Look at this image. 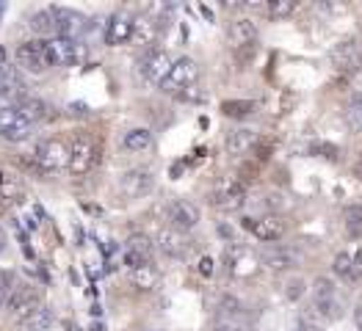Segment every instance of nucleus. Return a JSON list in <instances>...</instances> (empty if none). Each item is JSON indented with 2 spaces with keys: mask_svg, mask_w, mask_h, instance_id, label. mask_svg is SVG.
I'll list each match as a JSON object with an SVG mask.
<instances>
[{
  "mask_svg": "<svg viewBox=\"0 0 362 331\" xmlns=\"http://www.w3.org/2000/svg\"><path fill=\"white\" fill-rule=\"evenodd\" d=\"M175 61L166 50H158V47H152L147 50V56L139 61V69H141V75H144V80L152 83V86H163L166 83V78L172 75V69H175Z\"/></svg>",
  "mask_w": 362,
  "mask_h": 331,
  "instance_id": "6",
  "label": "nucleus"
},
{
  "mask_svg": "<svg viewBox=\"0 0 362 331\" xmlns=\"http://www.w3.org/2000/svg\"><path fill=\"white\" fill-rule=\"evenodd\" d=\"M122 147L127 152H147L152 147V130L147 127H133L122 136Z\"/></svg>",
  "mask_w": 362,
  "mask_h": 331,
  "instance_id": "24",
  "label": "nucleus"
},
{
  "mask_svg": "<svg viewBox=\"0 0 362 331\" xmlns=\"http://www.w3.org/2000/svg\"><path fill=\"white\" fill-rule=\"evenodd\" d=\"M354 323H357V331H362V301L354 306Z\"/></svg>",
  "mask_w": 362,
  "mask_h": 331,
  "instance_id": "43",
  "label": "nucleus"
},
{
  "mask_svg": "<svg viewBox=\"0 0 362 331\" xmlns=\"http://www.w3.org/2000/svg\"><path fill=\"white\" fill-rule=\"evenodd\" d=\"M227 36H230V42H233L238 50H241V47H252L255 39H257V25H255V20H249V17H238V20L230 23Z\"/></svg>",
  "mask_w": 362,
  "mask_h": 331,
  "instance_id": "21",
  "label": "nucleus"
},
{
  "mask_svg": "<svg viewBox=\"0 0 362 331\" xmlns=\"http://www.w3.org/2000/svg\"><path fill=\"white\" fill-rule=\"evenodd\" d=\"M177 97H180V100H185V102H202V100H205V94L197 89V86H191V89L180 91Z\"/></svg>",
  "mask_w": 362,
  "mask_h": 331,
  "instance_id": "39",
  "label": "nucleus"
},
{
  "mask_svg": "<svg viewBox=\"0 0 362 331\" xmlns=\"http://www.w3.org/2000/svg\"><path fill=\"white\" fill-rule=\"evenodd\" d=\"M6 251V232H3V227H0V254Z\"/></svg>",
  "mask_w": 362,
  "mask_h": 331,
  "instance_id": "44",
  "label": "nucleus"
},
{
  "mask_svg": "<svg viewBox=\"0 0 362 331\" xmlns=\"http://www.w3.org/2000/svg\"><path fill=\"white\" fill-rule=\"evenodd\" d=\"M133 30H136V17H130L124 11L111 14L105 23V44H111V47L127 44L133 39Z\"/></svg>",
  "mask_w": 362,
  "mask_h": 331,
  "instance_id": "13",
  "label": "nucleus"
},
{
  "mask_svg": "<svg viewBox=\"0 0 362 331\" xmlns=\"http://www.w3.org/2000/svg\"><path fill=\"white\" fill-rule=\"evenodd\" d=\"M94 160H97V144H94V138H91L86 130H78L72 136V141H69V171L81 177V174L91 171Z\"/></svg>",
  "mask_w": 362,
  "mask_h": 331,
  "instance_id": "3",
  "label": "nucleus"
},
{
  "mask_svg": "<svg viewBox=\"0 0 362 331\" xmlns=\"http://www.w3.org/2000/svg\"><path fill=\"white\" fill-rule=\"evenodd\" d=\"M33 169L39 174H59L61 169H69V147L61 138H45L33 150Z\"/></svg>",
  "mask_w": 362,
  "mask_h": 331,
  "instance_id": "1",
  "label": "nucleus"
},
{
  "mask_svg": "<svg viewBox=\"0 0 362 331\" xmlns=\"http://www.w3.org/2000/svg\"><path fill=\"white\" fill-rule=\"evenodd\" d=\"M6 306H8L11 315H17V318L23 320V318L30 315L33 309H39L42 303H39L36 287H30V284H25V282H20V284H14V290H11V296H8Z\"/></svg>",
  "mask_w": 362,
  "mask_h": 331,
  "instance_id": "14",
  "label": "nucleus"
},
{
  "mask_svg": "<svg viewBox=\"0 0 362 331\" xmlns=\"http://www.w3.org/2000/svg\"><path fill=\"white\" fill-rule=\"evenodd\" d=\"M158 20L155 17H147V14H141V17H136V30H133V39L139 42V44H155V39H158Z\"/></svg>",
  "mask_w": 362,
  "mask_h": 331,
  "instance_id": "26",
  "label": "nucleus"
},
{
  "mask_svg": "<svg viewBox=\"0 0 362 331\" xmlns=\"http://www.w3.org/2000/svg\"><path fill=\"white\" fill-rule=\"evenodd\" d=\"M218 312L221 315H235V318H243V303L235 299V296H221L218 301Z\"/></svg>",
  "mask_w": 362,
  "mask_h": 331,
  "instance_id": "37",
  "label": "nucleus"
},
{
  "mask_svg": "<svg viewBox=\"0 0 362 331\" xmlns=\"http://www.w3.org/2000/svg\"><path fill=\"white\" fill-rule=\"evenodd\" d=\"M23 78H20V72H17V66L14 64H6V61H0V97H11L14 102L23 97Z\"/></svg>",
  "mask_w": 362,
  "mask_h": 331,
  "instance_id": "20",
  "label": "nucleus"
},
{
  "mask_svg": "<svg viewBox=\"0 0 362 331\" xmlns=\"http://www.w3.org/2000/svg\"><path fill=\"white\" fill-rule=\"evenodd\" d=\"M166 218H169V224L175 229L188 232V229H194L199 224V207L194 202H188V199H175L169 205V210H166Z\"/></svg>",
  "mask_w": 362,
  "mask_h": 331,
  "instance_id": "16",
  "label": "nucleus"
},
{
  "mask_svg": "<svg viewBox=\"0 0 362 331\" xmlns=\"http://www.w3.org/2000/svg\"><path fill=\"white\" fill-rule=\"evenodd\" d=\"M30 30L36 33V36H50V33H56L59 25H56V14H53V8H39V11H33L30 14Z\"/></svg>",
  "mask_w": 362,
  "mask_h": 331,
  "instance_id": "25",
  "label": "nucleus"
},
{
  "mask_svg": "<svg viewBox=\"0 0 362 331\" xmlns=\"http://www.w3.org/2000/svg\"><path fill=\"white\" fill-rule=\"evenodd\" d=\"M266 11H269V17H274V20H282V17H291L296 11V3L293 0H274V3L266 6Z\"/></svg>",
  "mask_w": 362,
  "mask_h": 331,
  "instance_id": "36",
  "label": "nucleus"
},
{
  "mask_svg": "<svg viewBox=\"0 0 362 331\" xmlns=\"http://www.w3.org/2000/svg\"><path fill=\"white\" fill-rule=\"evenodd\" d=\"M47 53L53 66H75L78 61L83 59V50L75 39H66V36H53L47 39Z\"/></svg>",
  "mask_w": 362,
  "mask_h": 331,
  "instance_id": "11",
  "label": "nucleus"
},
{
  "mask_svg": "<svg viewBox=\"0 0 362 331\" xmlns=\"http://www.w3.org/2000/svg\"><path fill=\"white\" fill-rule=\"evenodd\" d=\"M343 224L351 238H362V205H349L343 210Z\"/></svg>",
  "mask_w": 362,
  "mask_h": 331,
  "instance_id": "30",
  "label": "nucleus"
},
{
  "mask_svg": "<svg viewBox=\"0 0 362 331\" xmlns=\"http://www.w3.org/2000/svg\"><path fill=\"white\" fill-rule=\"evenodd\" d=\"M332 64L343 75H354L360 69V50H357V44L351 39H343L340 44H334Z\"/></svg>",
  "mask_w": 362,
  "mask_h": 331,
  "instance_id": "19",
  "label": "nucleus"
},
{
  "mask_svg": "<svg viewBox=\"0 0 362 331\" xmlns=\"http://www.w3.org/2000/svg\"><path fill=\"white\" fill-rule=\"evenodd\" d=\"M302 293H304V282L302 279H293V282L288 284V299L296 301V299H302Z\"/></svg>",
  "mask_w": 362,
  "mask_h": 331,
  "instance_id": "40",
  "label": "nucleus"
},
{
  "mask_svg": "<svg viewBox=\"0 0 362 331\" xmlns=\"http://www.w3.org/2000/svg\"><path fill=\"white\" fill-rule=\"evenodd\" d=\"M354 177L362 182V163H357V166H354Z\"/></svg>",
  "mask_w": 362,
  "mask_h": 331,
  "instance_id": "45",
  "label": "nucleus"
},
{
  "mask_svg": "<svg viewBox=\"0 0 362 331\" xmlns=\"http://www.w3.org/2000/svg\"><path fill=\"white\" fill-rule=\"evenodd\" d=\"M53 14H56V25H59V36L66 39H78L83 30H86V17L75 8H64V6H53Z\"/></svg>",
  "mask_w": 362,
  "mask_h": 331,
  "instance_id": "18",
  "label": "nucleus"
},
{
  "mask_svg": "<svg viewBox=\"0 0 362 331\" xmlns=\"http://www.w3.org/2000/svg\"><path fill=\"white\" fill-rule=\"evenodd\" d=\"M66 331H81V329H78L75 323H66Z\"/></svg>",
  "mask_w": 362,
  "mask_h": 331,
  "instance_id": "46",
  "label": "nucleus"
},
{
  "mask_svg": "<svg viewBox=\"0 0 362 331\" xmlns=\"http://www.w3.org/2000/svg\"><path fill=\"white\" fill-rule=\"evenodd\" d=\"M3 11H6V3H0V20H3Z\"/></svg>",
  "mask_w": 362,
  "mask_h": 331,
  "instance_id": "47",
  "label": "nucleus"
},
{
  "mask_svg": "<svg viewBox=\"0 0 362 331\" xmlns=\"http://www.w3.org/2000/svg\"><path fill=\"white\" fill-rule=\"evenodd\" d=\"M243 227L263 243H276L282 241V235H285V221L279 215H274V212L272 215H260V218H246Z\"/></svg>",
  "mask_w": 362,
  "mask_h": 331,
  "instance_id": "10",
  "label": "nucleus"
},
{
  "mask_svg": "<svg viewBox=\"0 0 362 331\" xmlns=\"http://www.w3.org/2000/svg\"><path fill=\"white\" fill-rule=\"evenodd\" d=\"M260 263L269 268V271L279 273V271H291L299 265V254L293 248H285V246H272L260 254Z\"/></svg>",
  "mask_w": 362,
  "mask_h": 331,
  "instance_id": "17",
  "label": "nucleus"
},
{
  "mask_svg": "<svg viewBox=\"0 0 362 331\" xmlns=\"http://www.w3.org/2000/svg\"><path fill=\"white\" fill-rule=\"evenodd\" d=\"M332 271L337 273L340 279H346V282H354V254H349V251H340V254L334 257Z\"/></svg>",
  "mask_w": 362,
  "mask_h": 331,
  "instance_id": "31",
  "label": "nucleus"
},
{
  "mask_svg": "<svg viewBox=\"0 0 362 331\" xmlns=\"http://www.w3.org/2000/svg\"><path fill=\"white\" fill-rule=\"evenodd\" d=\"M299 331H324V318L313 306H307L299 315Z\"/></svg>",
  "mask_w": 362,
  "mask_h": 331,
  "instance_id": "34",
  "label": "nucleus"
},
{
  "mask_svg": "<svg viewBox=\"0 0 362 331\" xmlns=\"http://www.w3.org/2000/svg\"><path fill=\"white\" fill-rule=\"evenodd\" d=\"M197 80H199V64L188 59V56H182V59L175 61V69H172V75L166 78V83L160 89L169 91V94H180V91L197 86Z\"/></svg>",
  "mask_w": 362,
  "mask_h": 331,
  "instance_id": "9",
  "label": "nucleus"
},
{
  "mask_svg": "<svg viewBox=\"0 0 362 331\" xmlns=\"http://www.w3.org/2000/svg\"><path fill=\"white\" fill-rule=\"evenodd\" d=\"M199 273H202V276H213V260L211 257H202V260H199Z\"/></svg>",
  "mask_w": 362,
  "mask_h": 331,
  "instance_id": "41",
  "label": "nucleus"
},
{
  "mask_svg": "<svg viewBox=\"0 0 362 331\" xmlns=\"http://www.w3.org/2000/svg\"><path fill=\"white\" fill-rule=\"evenodd\" d=\"M30 133H33V121L17 105H0V138L3 141L20 144L30 138Z\"/></svg>",
  "mask_w": 362,
  "mask_h": 331,
  "instance_id": "2",
  "label": "nucleus"
},
{
  "mask_svg": "<svg viewBox=\"0 0 362 331\" xmlns=\"http://www.w3.org/2000/svg\"><path fill=\"white\" fill-rule=\"evenodd\" d=\"M362 279V251L354 254V282H360Z\"/></svg>",
  "mask_w": 362,
  "mask_h": 331,
  "instance_id": "42",
  "label": "nucleus"
},
{
  "mask_svg": "<svg viewBox=\"0 0 362 331\" xmlns=\"http://www.w3.org/2000/svg\"><path fill=\"white\" fill-rule=\"evenodd\" d=\"M255 147H257V133L249 130V127L233 130V133L227 136V152H230L233 157H243V155H249Z\"/></svg>",
  "mask_w": 362,
  "mask_h": 331,
  "instance_id": "22",
  "label": "nucleus"
},
{
  "mask_svg": "<svg viewBox=\"0 0 362 331\" xmlns=\"http://www.w3.org/2000/svg\"><path fill=\"white\" fill-rule=\"evenodd\" d=\"M313 152H315V155H324V157H329V160H334V157H337V147L327 144V141H318V144H313Z\"/></svg>",
  "mask_w": 362,
  "mask_h": 331,
  "instance_id": "38",
  "label": "nucleus"
},
{
  "mask_svg": "<svg viewBox=\"0 0 362 331\" xmlns=\"http://www.w3.org/2000/svg\"><path fill=\"white\" fill-rule=\"evenodd\" d=\"M53 320H56V315H53V309L50 306H39V309H33L30 315H25L23 320H20V326L25 331H47L53 326Z\"/></svg>",
  "mask_w": 362,
  "mask_h": 331,
  "instance_id": "23",
  "label": "nucleus"
},
{
  "mask_svg": "<svg viewBox=\"0 0 362 331\" xmlns=\"http://www.w3.org/2000/svg\"><path fill=\"white\" fill-rule=\"evenodd\" d=\"M158 279H160V273L158 268L147 263V265H141V268H136V271H130V282H133V287H139V290H152L155 284H158Z\"/></svg>",
  "mask_w": 362,
  "mask_h": 331,
  "instance_id": "28",
  "label": "nucleus"
},
{
  "mask_svg": "<svg viewBox=\"0 0 362 331\" xmlns=\"http://www.w3.org/2000/svg\"><path fill=\"white\" fill-rule=\"evenodd\" d=\"M255 102L252 100H230V102H224L221 105V111L227 114V116H233V119H241V116H249V114H255Z\"/></svg>",
  "mask_w": 362,
  "mask_h": 331,
  "instance_id": "32",
  "label": "nucleus"
},
{
  "mask_svg": "<svg viewBox=\"0 0 362 331\" xmlns=\"http://www.w3.org/2000/svg\"><path fill=\"white\" fill-rule=\"evenodd\" d=\"M346 124H349V130H351L354 136H362V100L349 105V111H346Z\"/></svg>",
  "mask_w": 362,
  "mask_h": 331,
  "instance_id": "35",
  "label": "nucleus"
},
{
  "mask_svg": "<svg viewBox=\"0 0 362 331\" xmlns=\"http://www.w3.org/2000/svg\"><path fill=\"white\" fill-rule=\"evenodd\" d=\"M152 251H155V243L147 235H130L124 243V265L130 271L147 265V263H152Z\"/></svg>",
  "mask_w": 362,
  "mask_h": 331,
  "instance_id": "15",
  "label": "nucleus"
},
{
  "mask_svg": "<svg viewBox=\"0 0 362 331\" xmlns=\"http://www.w3.org/2000/svg\"><path fill=\"white\" fill-rule=\"evenodd\" d=\"M155 246H158V251H160V254H166V257H172V260H182V257H188V251H191V241H188V235L180 232V229H175V227L160 229Z\"/></svg>",
  "mask_w": 362,
  "mask_h": 331,
  "instance_id": "12",
  "label": "nucleus"
},
{
  "mask_svg": "<svg viewBox=\"0 0 362 331\" xmlns=\"http://www.w3.org/2000/svg\"><path fill=\"white\" fill-rule=\"evenodd\" d=\"M213 331H249L246 320L243 318H235V315H216L213 320Z\"/></svg>",
  "mask_w": 362,
  "mask_h": 331,
  "instance_id": "33",
  "label": "nucleus"
},
{
  "mask_svg": "<svg viewBox=\"0 0 362 331\" xmlns=\"http://www.w3.org/2000/svg\"><path fill=\"white\" fill-rule=\"evenodd\" d=\"M14 202H23V185L14 180L11 174L0 171V205H14Z\"/></svg>",
  "mask_w": 362,
  "mask_h": 331,
  "instance_id": "27",
  "label": "nucleus"
},
{
  "mask_svg": "<svg viewBox=\"0 0 362 331\" xmlns=\"http://www.w3.org/2000/svg\"><path fill=\"white\" fill-rule=\"evenodd\" d=\"M313 309L324 318V320H337L343 306L337 299V287H334L329 279H315L313 284Z\"/></svg>",
  "mask_w": 362,
  "mask_h": 331,
  "instance_id": "7",
  "label": "nucleus"
},
{
  "mask_svg": "<svg viewBox=\"0 0 362 331\" xmlns=\"http://www.w3.org/2000/svg\"><path fill=\"white\" fill-rule=\"evenodd\" d=\"M155 188V171L147 166H136L130 171H124L119 180V191L124 199H144Z\"/></svg>",
  "mask_w": 362,
  "mask_h": 331,
  "instance_id": "8",
  "label": "nucleus"
},
{
  "mask_svg": "<svg viewBox=\"0 0 362 331\" xmlns=\"http://www.w3.org/2000/svg\"><path fill=\"white\" fill-rule=\"evenodd\" d=\"M17 64L30 72V75H42L53 66L50 53H47V39H30L17 47Z\"/></svg>",
  "mask_w": 362,
  "mask_h": 331,
  "instance_id": "5",
  "label": "nucleus"
},
{
  "mask_svg": "<svg viewBox=\"0 0 362 331\" xmlns=\"http://www.w3.org/2000/svg\"><path fill=\"white\" fill-rule=\"evenodd\" d=\"M246 205V185L241 177H221L213 188V207L235 212Z\"/></svg>",
  "mask_w": 362,
  "mask_h": 331,
  "instance_id": "4",
  "label": "nucleus"
},
{
  "mask_svg": "<svg viewBox=\"0 0 362 331\" xmlns=\"http://www.w3.org/2000/svg\"><path fill=\"white\" fill-rule=\"evenodd\" d=\"M25 116H28L30 121H36V119H45L47 116V105L42 102V100H36V97H28V94H23L17 102H14Z\"/></svg>",
  "mask_w": 362,
  "mask_h": 331,
  "instance_id": "29",
  "label": "nucleus"
}]
</instances>
